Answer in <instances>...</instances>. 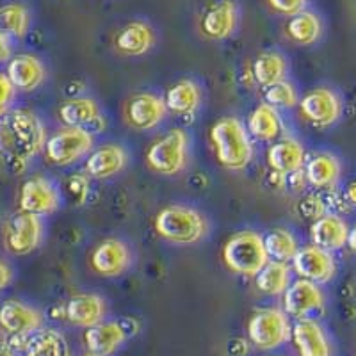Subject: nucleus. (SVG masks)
<instances>
[{"label": "nucleus", "instance_id": "obj_15", "mask_svg": "<svg viewBox=\"0 0 356 356\" xmlns=\"http://www.w3.org/2000/svg\"><path fill=\"white\" fill-rule=\"evenodd\" d=\"M18 348H13L22 356H72L68 340L61 332L50 328H40L29 335L15 337Z\"/></svg>", "mask_w": 356, "mask_h": 356}, {"label": "nucleus", "instance_id": "obj_21", "mask_svg": "<svg viewBox=\"0 0 356 356\" xmlns=\"http://www.w3.org/2000/svg\"><path fill=\"white\" fill-rule=\"evenodd\" d=\"M292 342L300 356H330V342L326 339L323 326L317 321L298 319L294 328L291 330Z\"/></svg>", "mask_w": 356, "mask_h": 356}, {"label": "nucleus", "instance_id": "obj_5", "mask_svg": "<svg viewBox=\"0 0 356 356\" xmlns=\"http://www.w3.org/2000/svg\"><path fill=\"white\" fill-rule=\"evenodd\" d=\"M189 161V136L186 130L173 129L159 138L146 152V164L154 173L173 177Z\"/></svg>", "mask_w": 356, "mask_h": 356}, {"label": "nucleus", "instance_id": "obj_30", "mask_svg": "<svg viewBox=\"0 0 356 356\" xmlns=\"http://www.w3.org/2000/svg\"><path fill=\"white\" fill-rule=\"evenodd\" d=\"M285 33L294 43L308 47V44L316 43L323 34V22L316 13L301 11L289 18Z\"/></svg>", "mask_w": 356, "mask_h": 356}, {"label": "nucleus", "instance_id": "obj_40", "mask_svg": "<svg viewBox=\"0 0 356 356\" xmlns=\"http://www.w3.org/2000/svg\"><path fill=\"white\" fill-rule=\"evenodd\" d=\"M11 282H13V269L9 267V264H6L4 260H0V291H4Z\"/></svg>", "mask_w": 356, "mask_h": 356}, {"label": "nucleus", "instance_id": "obj_36", "mask_svg": "<svg viewBox=\"0 0 356 356\" xmlns=\"http://www.w3.org/2000/svg\"><path fill=\"white\" fill-rule=\"evenodd\" d=\"M328 211V205L321 196L317 195H308L298 203V212L303 219H312V221H317L319 218H323Z\"/></svg>", "mask_w": 356, "mask_h": 356}, {"label": "nucleus", "instance_id": "obj_13", "mask_svg": "<svg viewBox=\"0 0 356 356\" xmlns=\"http://www.w3.org/2000/svg\"><path fill=\"white\" fill-rule=\"evenodd\" d=\"M130 262H132V253H130L129 246L116 237L102 241L91 253L93 271L106 278L123 275L129 269Z\"/></svg>", "mask_w": 356, "mask_h": 356}, {"label": "nucleus", "instance_id": "obj_6", "mask_svg": "<svg viewBox=\"0 0 356 356\" xmlns=\"http://www.w3.org/2000/svg\"><path fill=\"white\" fill-rule=\"evenodd\" d=\"M291 323L280 308H260L248 321V339L262 351L276 349L291 339Z\"/></svg>", "mask_w": 356, "mask_h": 356}, {"label": "nucleus", "instance_id": "obj_32", "mask_svg": "<svg viewBox=\"0 0 356 356\" xmlns=\"http://www.w3.org/2000/svg\"><path fill=\"white\" fill-rule=\"evenodd\" d=\"M255 284L262 294L280 296L289 289L291 282V267L284 262L269 260L262 271L255 276Z\"/></svg>", "mask_w": 356, "mask_h": 356}, {"label": "nucleus", "instance_id": "obj_35", "mask_svg": "<svg viewBox=\"0 0 356 356\" xmlns=\"http://www.w3.org/2000/svg\"><path fill=\"white\" fill-rule=\"evenodd\" d=\"M298 91L294 86L287 81L276 82V84L266 88V104L273 107H294L298 106Z\"/></svg>", "mask_w": 356, "mask_h": 356}, {"label": "nucleus", "instance_id": "obj_19", "mask_svg": "<svg viewBox=\"0 0 356 356\" xmlns=\"http://www.w3.org/2000/svg\"><path fill=\"white\" fill-rule=\"evenodd\" d=\"M63 310H65V319L68 323L82 326V328H91L104 321L107 307L102 296L81 292V294L72 296L63 307Z\"/></svg>", "mask_w": 356, "mask_h": 356}, {"label": "nucleus", "instance_id": "obj_1", "mask_svg": "<svg viewBox=\"0 0 356 356\" xmlns=\"http://www.w3.org/2000/svg\"><path fill=\"white\" fill-rule=\"evenodd\" d=\"M47 141V132L33 111L17 109L0 118V159L13 173H20Z\"/></svg>", "mask_w": 356, "mask_h": 356}, {"label": "nucleus", "instance_id": "obj_25", "mask_svg": "<svg viewBox=\"0 0 356 356\" xmlns=\"http://www.w3.org/2000/svg\"><path fill=\"white\" fill-rule=\"evenodd\" d=\"M305 162H307V155H305L303 145L292 138L275 143L267 152V164L276 173L289 175L300 171L303 170Z\"/></svg>", "mask_w": 356, "mask_h": 356}, {"label": "nucleus", "instance_id": "obj_9", "mask_svg": "<svg viewBox=\"0 0 356 356\" xmlns=\"http://www.w3.org/2000/svg\"><path fill=\"white\" fill-rule=\"evenodd\" d=\"M61 205V195L52 180L47 177L27 178L18 193V211L34 214L38 218L54 214Z\"/></svg>", "mask_w": 356, "mask_h": 356}, {"label": "nucleus", "instance_id": "obj_29", "mask_svg": "<svg viewBox=\"0 0 356 356\" xmlns=\"http://www.w3.org/2000/svg\"><path fill=\"white\" fill-rule=\"evenodd\" d=\"M248 132H251V136H255L260 141H271L278 138L282 132V120L276 107L264 102L257 109H253L248 118Z\"/></svg>", "mask_w": 356, "mask_h": 356}, {"label": "nucleus", "instance_id": "obj_26", "mask_svg": "<svg viewBox=\"0 0 356 356\" xmlns=\"http://www.w3.org/2000/svg\"><path fill=\"white\" fill-rule=\"evenodd\" d=\"M303 168L307 182L317 189H332L339 182L340 173H342L339 159L332 154H326V152L312 155L305 162Z\"/></svg>", "mask_w": 356, "mask_h": 356}, {"label": "nucleus", "instance_id": "obj_27", "mask_svg": "<svg viewBox=\"0 0 356 356\" xmlns=\"http://www.w3.org/2000/svg\"><path fill=\"white\" fill-rule=\"evenodd\" d=\"M57 114L65 127H81V129H88L102 118L98 102L88 97L70 98L59 107Z\"/></svg>", "mask_w": 356, "mask_h": 356}, {"label": "nucleus", "instance_id": "obj_37", "mask_svg": "<svg viewBox=\"0 0 356 356\" xmlns=\"http://www.w3.org/2000/svg\"><path fill=\"white\" fill-rule=\"evenodd\" d=\"M267 4L271 6L276 13L280 15H287V17H294L298 13L305 11L307 0H267Z\"/></svg>", "mask_w": 356, "mask_h": 356}, {"label": "nucleus", "instance_id": "obj_22", "mask_svg": "<svg viewBox=\"0 0 356 356\" xmlns=\"http://www.w3.org/2000/svg\"><path fill=\"white\" fill-rule=\"evenodd\" d=\"M129 155L125 148L120 145H104L93 150L86 159V173L95 180H106V178L118 175L127 166Z\"/></svg>", "mask_w": 356, "mask_h": 356}, {"label": "nucleus", "instance_id": "obj_24", "mask_svg": "<svg viewBox=\"0 0 356 356\" xmlns=\"http://www.w3.org/2000/svg\"><path fill=\"white\" fill-rule=\"evenodd\" d=\"M154 29L145 22H130L114 36V47L123 56H143L154 47Z\"/></svg>", "mask_w": 356, "mask_h": 356}, {"label": "nucleus", "instance_id": "obj_28", "mask_svg": "<svg viewBox=\"0 0 356 356\" xmlns=\"http://www.w3.org/2000/svg\"><path fill=\"white\" fill-rule=\"evenodd\" d=\"M202 104V89L195 81L184 79L168 89L164 106L166 111L175 114H191L195 113Z\"/></svg>", "mask_w": 356, "mask_h": 356}, {"label": "nucleus", "instance_id": "obj_44", "mask_svg": "<svg viewBox=\"0 0 356 356\" xmlns=\"http://www.w3.org/2000/svg\"><path fill=\"white\" fill-rule=\"evenodd\" d=\"M82 356H97V355H91V353H88V355H82Z\"/></svg>", "mask_w": 356, "mask_h": 356}, {"label": "nucleus", "instance_id": "obj_2", "mask_svg": "<svg viewBox=\"0 0 356 356\" xmlns=\"http://www.w3.org/2000/svg\"><path fill=\"white\" fill-rule=\"evenodd\" d=\"M211 141L218 162L230 171L244 170L253 157L250 132L237 118L219 120L211 130Z\"/></svg>", "mask_w": 356, "mask_h": 356}, {"label": "nucleus", "instance_id": "obj_20", "mask_svg": "<svg viewBox=\"0 0 356 356\" xmlns=\"http://www.w3.org/2000/svg\"><path fill=\"white\" fill-rule=\"evenodd\" d=\"M44 66L36 56L31 54H20L9 59L6 77L11 82L15 91H24L31 93L34 89L40 88L44 81Z\"/></svg>", "mask_w": 356, "mask_h": 356}, {"label": "nucleus", "instance_id": "obj_41", "mask_svg": "<svg viewBox=\"0 0 356 356\" xmlns=\"http://www.w3.org/2000/svg\"><path fill=\"white\" fill-rule=\"evenodd\" d=\"M13 56V49H11V41L9 38L0 36V63L9 61Z\"/></svg>", "mask_w": 356, "mask_h": 356}, {"label": "nucleus", "instance_id": "obj_38", "mask_svg": "<svg viewBox=\"0 0 356 356\" xmlns=\"http://www.w3.org/2000/svg\"><path fill=\"white\" fill-rule=\"evenodd\" d=\"M13 98H15V88L4 73H0V118L9 113Z\"/></svg>", "mask_w": 356, "mask_h": 356}, {"label": "nucleus", "instance_id": "obj_8", "mask_svg": "<svg viewBox=\"0 0 356 356\" xmlns=\"http://www.w3.org/2000/svg\"><path fill=\"white\" fill-rule=\"evenodd\" d=\"M43 221L41 218L27 212H15L4 222L2 241L8 253L15 257H24L38 250L43 241Z\"/></svg>", "mask_w": 356, "mask_h": 356}, {"label": "nucleus", "instance_id": "obj_23", "mask_svg": "<svg viewBox=\"0 0 356 356\" xmlns=\"http://www.w3.org/2000/svg\"><path fill=\"white\" fill-rule=\"evenodd\" d=\"M349 227L339 214H326L312 222L310 239L314 246L326 251H337L346 246Z\"/></svg>", "mask_w": 356, "mask_h": 356}, {"label": "nucleus", "instance_id": "obj_11", "mask_svg": "<svg viewBox=\"0 0 356 356\" xmlns=\"http://www.w3.org/2000/svg\"><path fill=\"white\" fill-rule=\"evenodd\" d=\"M166 116L164 98L154 93H138L130 97L123 107V118L127 125L134 130H152Z\"/></svg>", "mask_w": 356, "mask_h": 356}, {"label": "nucleus", "instance_id": "obj_16", "mask_svg": "<svg viewBox=\"0 0 356 356\" xmlns=\"http://www.w3.org/2000/svg\"><path fill=\"white\" fill-rule=\"evenodd\" d=\"M324 305V294L319 285L308 280H296L284 292V312L296 319H307L308 314Z\"/></svg>", "mask_w": 356, "mask_h": 356}, {"label": "nucleus", "instance_id": "obj_4", "mask_svg": "<svg viewBox=\"0 0 356 356\" xmlns=\"http://www.w3.org/2000/svg\"><path fill=\"white\" fill-rule=\"evenodd\" d=\"M222 260L230 271L255 278L262 271V267L269 262L264 237L253 230L232 235L222 248Z\"/></svg>", "mask_w": 356, "mask_h": 356}, {"label": "nucleus", "instance_id": "obj_14", "mask_svg": "<svg viewBox=\"0 0 356 356\" xmlns=\"http://www.w3.org/2000/svg\"><path fill=\"white\" fill-rule=\"evenodd\" d=\"M43 328L41 312L18 300H8L0 305V330L9 337L29 335Z\"/></svg>", "mask_w": 356, "mask_h": 356}, {"label": "nucleus", "instance_id": "obj_12", "mask_svg": "<svg viewBox=\"0 0 356 356\" xmlns=\"http://www.w3.org/2000/svg\"><path fill=\"white\" fill-rule=\"evenodd\" d=\"M301 114L307 122L316 127H330L339 122L342 114V102L328 88L312 89L310 93L305 95L300 102Z\"/></svg>", "mask_w": 356, "mask_h": 356}, {"label": "nucleus", "instance_id": "obj_3", "mask_svg": "<svg viewBox=\"0 0 356 356\" xmlns=\"http://www.w3.org/2000/svg\"><path fill=\"white\" fill-rule=\"evenodd\" d=\"M155 232L162 239L173 244H196L209 234V222L205 216L193 207L168 205L154 221Z\"/></svg>", "mask_w": 356, "mask_h": 356}, {"label": "nucleus", "instance_id": "obj_7", "mask_svg": "<svg viewBox=\"0 0 356 356\" xmlns=\"http://www.w3.org/2000/svg\"><path fill=\"white\" fill-rule=\"evenodd\" d=\"M93 141V132H89L88 129L65 127L44 141V157L54 166H70L91 152Z\"/></svg>", "mask_w": 356, "mask_h": 356}, {"label": "nucleus", "instance_id": "obj_31", "mask_svg": "<svg viewBox=\"0 0 356 356\" xmlns=\"http://www.w3.org/2000/svg\"><path fill=\"white\" fill-rule=\"evenodd\" d=\"M287 77V59L280 52H262L253 61V79L262 88L285 81Z\"/></svg>", "mask_w": 356, "mask_h": 356}, {"label": "nucleus", "instance_id": "obj_18", "mask_svg": "<svg viewBox=\"0 0 356 356\" xmlns=\"http://www.w3.org/2000/svg\"><path fill=\"white\" fill-rule=\"evenodd\" d=\"M239 9L234 0H218L207 8L200 20V31L209 40H225L235 31Z\"/></svg>", "mask_w": 356, "mask_h": 356}, {"label": "nucleus", "instance_id": "obj_17", "mask_svg": "<svg viewBox=\"0 0 356 356\" xmlns=\"http://www.w3.org/2000/svg\"><path fill=\"white\" fill-rule=\"evenodd\" d=\"M129 337L123 321H109V323H98L84 332V346L91 355L111 356L118 351Z\"/></svg>", "mask_w": 356, "mask_h": 356}, {"label": "nucleus", "instance_id": "obj_42", "mask_svg": "<svg viewBox=\"0 0 356 356\" xmlns=\"http://www.w3.org/2000/svg\"><path fill=\"white\" fill-rule=\"evenodd\" d=\"M346 202H348L349 205L356 207V182H351L346 187Z\"/></svg>", "mask_w": 356, "mask_h": 356}, {"label": "nucleus", "instance_id": "obj_39", "mask_svg": "<svg viewBox=\"0 0 356 356\" xmlns=\"http://www.w3.org/2000/svg\"><path fill=\"white\" fill-rule=\"evenodd\" d=\"M285 184H289V187H292V191H301L307 186V177H305V171H294V173L285 175Z\"/></svg>", "mask_w": 356, "mask_h": 356}, {"label": "nucleus", "instance_id": "obj_10", "mask_svg": "<svg viewBox=\"0 0 356 356\" xmlns=\"http://www.w3.org/2000/svg\"><path fill=\"white\" fill-rule=\"evenodd\" d=\"M292 266L300 278L314 282L317 285L328 284L337 273V264L332 251H326L314 244L300 248L292 259Z\"/></svg>", "mask_w": 356, "mask_h": 356}, {"label": "nucleus", "instance_id": "obj_34", "mask_svg": "<svg viewBox=\"0 0 356 356\" xmlns=\"http://www.w3.org/2000/svg\"><path fill=\"white\" fill-rule=\"evenodd\" d=\"M29 29V11L22 4L0 6V36L22 38Z\"/></svg>", "mask_w": 356, "mask_h": 356}, {"label": "nucleus", "instance_id": "obj_43", "mask_svg": "<svg viewBox=\"0 0 356 356\" xmlns=\"http://www.w3.org/2000/svg\"><path fill=\"white\" fill-rule=\"evenodd\" d=\"M346 246H348L349 250L353 251V253H356V225H355V227L349 228L348 241H346Z\"/></svg>", "mask_w": 356, "mask_h": 356}, {"label": "nucleus", "instance_id": "obj_33", "mask_svg": "<svg viewBox=\"0 0 356 356\" xmlns=\"http://www.w3.org/2000/svg\"><path fill=\"white\" fill-rule=\"evenodd\" d=\"M264 246H266V253L269 260L275 262H292L300 246L296 241L294 235L285 228H275L264 237Z\"/></svg>", "mask_w": 356, "mask_h": 356}]
</instances>
